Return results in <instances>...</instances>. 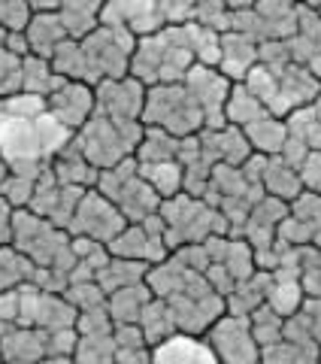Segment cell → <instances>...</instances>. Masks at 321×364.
<instances>
[{"mask_svg":"<svg viewBox=\"0 0 321 364\" xmlns=\"http://www.w3.org/2000/svg\"><path fill=\"white\" fill-rule=\"evenodd\" d=\"M203 337L215 349L219 364H258L261 361V343L255 340L249 316L224 313Z\"/></svg>","mask_w":321,"mask_h":364,"instance_id":"6","label":"cell"},{"mask_svg":"<svg viewBox=\"0 0 321 364\" xmlns=\"http://www.w3.org/2000/svg\"><path fill=\"white\" fill-rule=\"evenodd\" d=\"M249 318H251V331H255V340L261 343V349H267L273 343H279V340H285V316H279L270 304L258 306Z\"/></svg>","mask_w":321,"mask_h":364,"instance_id":"27","label":"cell"},{"mask_svg":"<svg viewBox=\"0 0 321 364\" xmlns=\"http://www.w3.org/2000/svg\"><path fill=\"white\" fill-rule=\"evenodd\" d=\"M315 246H321V237H318V240H315Z\"/></svg>","mask_w":321,"mask_h":364,"instance_id":"42","label":"cell"},{"mask_svg":"<svg viewBox=\"0 0 321 364\" xmlns=\"http://www.w3.org/2000/svg\"><path fill=\"white\" fill-rule=\"evenodd\" d=\"M73 136L76 131L55 116L45 97L28 91L0 97V158L13 173L40 179Z\"/></svg>","mask_w":321,"mask_h":364,"instance_id":"1","label":"cell"},{"mask_svg":"<svg viewBox=\"0 0 321 364\" xmlns=\"http://www.w3.org/2000/svg\"><path fill=\"white\" fill-rule=\"evenodd\" d=\"M152 298H155V291L148 289V282H136V286L112 291L107 298V310H109V316H112V322L116 325H131V322H140L146 304Z\"/></svg>","mask_w":321,"mask_h":364,"instance_id":"17","label":"cell"},{"mask_svg":"<svg viewBox=\"0 0 321 364\" xmlns=\"http://www.w3.org/2000/svg\"><path fill=\"white\" fill-rule=\"evenodd\" d=\"M45 100H49V109L70 131H79L97 112V91H94V85L73 82V79H67V82L58 91H52Z\"/></svg>","mask_w":321,"mask_h":364,"instance_id":"9","label":"cell"},{"mask_svg":"<svg viewBox=\"0 0 321 364\" xmlns=\"http://www.w3.org/2000/svg\"><path fill=\"white\" fill-rule=\"evenodd\" d=\"M112 337H116L119 349H143V346H148V343H146L143 328H140V322L116 325V328H112Z\"/></svg>","mask_w":321,"mask_h":364,"instance_id":"33","label":"cell"},{"mask_svg":"<svg viewBox=\"0 0 321 364\" xmlns=\"http://www.w3.org/2000/svg\"><path fill=\"white\" fill-rule=\"evenodd\" d=\"M303 301H306V294H303L300 279H276V277H273L267 304H270L279 316H285V318L294 316V313L303 306Z\"/></svg>","mask_w":321,"mask_h":364,"instance_id":"26","label":"cell"},{"mask_svg":"<svg viewBox=\"0 0 321 364\" xmlns=\"http://www.w3.org/2000/svg\"><path fill=\"white\" fill-rule=\"evenodd\" d=\"M94 188L116 203L131 225L146 222L148 215H155L160 210V203H164L158 191L143 179L136 158H124L121 164L100 170Z\"/></svg>","mask_w":321,"mask_h":364,"instance_id":"4","label":"cell"},{"mask_svg":"<svg viewBox=\"0 0 321 364\" xmlns=\"http://www.w3.org/2000/svg\"><path fill=\"white\" fill-rule=\"evenodd\" d=\"M64 298L70 301L79 313H85V310H94V306L107 304V291L100 289L97 279H91V282H70L67 291H64Z\"/></svg>","mask_w":321,"mask_h":364,"instance_id":"29","label":"cell"},{"mask_svg":"<svg viewBox=\"0 0 321 364\" xmlns=\"http://www.w3.org/2000/svg\"><path fill=\"white\" fill-rule=\"evenodd\" d=\"M258 364H276V361H270V358H261Z\"/></svg>","mask_w":321,"mask_h":364,"instance_id":"41","label":"cell"},{"mask_svg":"<svg viewBox=\"0 0 321 364\" xmlns=\"http://www.w3.org/2000/svg\"><path fill=\"white\" fill-rule=\"evenodd\" d=\"M297 313H300V318L306 322V328L315 334V340L321 343V298H306L303 306H300Z\"/></svg>","mask_w":321,"mask_h":364,"instance_id":"35","label":"cell"},{"mask_svg":"<svg viewBox=\"0 0 321 364\" xmlns=\"http://www.w3.org/2000/svg\"><path fill=\"white\" fill-rule=\"evenodd\" d=\"M18 310H21L18 289L0 291V318H4V322H9V325H18Z\"/></svg>","mask_w":321,"mask_h":364,"instance_id":"36","label":"cell"},{"mask_svg":"<svg viewBox=\"0 0 321 364\" xmlns=\"http://www.w3.org/2000/svg\"><path fill=\"white\" fill-rule=\"evenodd\" d=\"M148 267L152 264H146V261H131V258H116L112 255L107 264L97 270V282H100V289L107 291V298H109L112 291H121L128 286H136V282H146Z\"/></svg>","mask_w":321,"mask_h":364,"instance_id":"18","label":"cell"},{"mask_svg":"<svg viewBox=\"0 0 321 364\" xmlns=\"http://www.w3.org/2000/svg\"><path fill=\"white\" fill-rule=\"evenodd\" d=\"M273 286V273L270 270H258L249 279L236 282V289L227 294V313L234 316H251L258 306L267 304V294Z\"/></svg>","mask_w":321,"mask_h":364,"instance_id":"15","label":"cell"},{"mask_svg":"<svg viewBox=\"0 0 321 364\" xmlns=\"http://www.w3.org/2000/svg\"><path fill=\"white\" fill-rule=\"evenodd\" d=\"M146 124L143 122H128V119H109L94 112L82 128L76 131L73 143L97 170L116 167L124 158H134L143 143Z\"/></svg>","mask_w":321,"mask_h":364,"instance_id":"2","label":"cell"},{"mask_svg":"<svg viewBox=\"0 0 321 364\" xmlns=\"http://www.w3.org/2000/svg\"><path fill=\"white\" fill-rule=\"evenodd\" d=\"M9 328H13V325H9V322H4V318H0V343H4V337L9 334Z\"/></svg>","mask_w":321,"mask_h":364,"instance_id":"40","label":"cell"},{"mask_svg":"<svg viewBox=\"0 0 321 364\" xmlns=\"http://www.w3.org/2000/svg\"><path fill=\"white\" fill-rule=\"evenodd\" d=\"M0 355L6 364H33L49 355V334L43 328L13 325L4 337V343H0Z\"/></svg>","mask_w":321,"mask_h":364,"instance_id":"12","label":"cell"},{"mask_svg":"<svg viewBox=\"0 0 321 364\" xmlns=\"http://www.w3.org/2000/svg\"><path fill=\"white\" fill-rule=\"evenodd\" d=\"M33 364H73V358H61V355H45V358L33 361Z\"/></svg>","mask_w":321,"mask_h":364,"instance_id":"39","label":"cell"},{"mask_svg":"<svg viewBox=\"0 0 321 364\" xmlns=\"http://www.w3.org/2000/svg\"><path fill=\"white\" fill-rule=\"evenodd\" d=\"M140 328H143L148 346L164 343L167 337H173L179 331L176 318H173V310H170V304L164 298H152V301L146 304V310L140 316Z\"/></svg>","mask_w":321,"mask_h":364,"instance_id":"21","label":"cell"},{"mask_svg":"<svg viewBox=\"0 0 321 364\" xmlns=\"http://www.w3.org/2000/svg\"><path fill=\"white\" fill-rule=\"evenodd\" d=\"M140 173L143 179L152 186L160 200L167 198H176L185 191V167L182 161H160V164H140Z\"/></svg>","mask_w":321,"mask_h":364,"instance_id":"23","label":"cell"},{"mask_svg":"<svg viewBox=\"0 0 321 364\" xmlns=\"http://www.w3.org/2000/svg\"><path fill=\"white\" fill-rule=\"evenodd\" d=\"M143 124L164 128L167 134L185 140V136H194L206 128V116L185 82H160V85H148Z\"/></svg>","mask_w":321,"mask_h":364,"instance_id":"3","label":"cell"},{"mask_svg":"<svg viewBox=\"0 0 321 364\" xmlns=\"http://www.w3.org/2000/svg\"><path fill=\"white\" fill-rule=\"evenodd\" d=\"M33 191H37V179L31 176H18L9 170V176L0 182V195H4L16 210H28L33 200Z\"/></svg>","mask_w":321,"mask_h":364,"instance_id":"28","label":"cell"},{"mask_svg":"<svg viewBox=\"0 0 321 364\" xmlns=\"http://www.w3.org/2000/svg\"><path fill=\"white\" fill-rule=\"evenodd\" d=\"M300 179H303V188L318 191V195H321V149L309 152V158L300 167Z\"/></svg>","mask_w":321,"mask_h":364,"instance_id":"34","label":"cell"},{"mask_svg":"<svg viewBox=\"0 0 321 364\" xmlns=\"http://www.w3.org/2000/svg\"><path fill=\"white\" fill-rule=\"evenodd\" d=\"M49 334V355L73 358V352L79 346V331L76 328H58V331H45Z\"/></svg>","mask_w":321,"mask_h":364,"instance_id":"32","label":"cell"},{"mask_svg":"<svg viewBox=\"0 0 321 364\" xmlns=\"http://www.w3.org/2000/svg\"><path fill=\"white\" fill-rule=\"evenodd\" d=\"M246 136H249V143H251V149H255L258 155H282L285 149V143H288V122L279 119V116H263L258 122H251L246 124Z\"/></svg>","mask_w":321,"mask_h":364,"instance_id":"16","label":"cell"},{"mask_svg":"<svg viewBox=\"0 0 321 364\" xmlns=\"http://www.w3.org/2000/svg\"><path fill=\"white\" fill-rule=\"evenodd\" d=\"M64 82H67V79L52 70V61L49 58L28 55V58L21 61V91H28V95L49 97L52 91H58Z\"/></svg>","mask_w":321,"mask_h":364,"instance_id":"19","label":"cell"},{"mask_svg":"<svg viewBox=\"0 0 321 364\" xmlns=\"http://www.w3.org/2000/svg\"><path fill=\"white\" fill-rule=\"evenodd\" d=\"M33 18V6L28 0H4L0 4V28L6 33H25Z\"/></svg>","mask_w":321,"mask_h":364,"instance_id":"31","label":"cell"},{"mask_svg":"<svg viewBox=\"0 0 321 364\" xmlns=\"http://www.w3.org/2000/svg\"><path fill=\"white\" fill-rule=\"evenodd\" d=\"M263 116H273V112L263 107V100L251 95L246 82H234L231 97H227V104H224V119H227V124L246 128V124L258 122V119H263Z\"/></svg>","mask_w":321,"mask_h":364,"instance_id":"20","label":"cell"},{"mask_svg":"<svg viewBox=\"0 0 321 364\" xmlns=\"http://www.w3.org/2000/svg\"><path fill=\"white\" fill-rule=\"evenodd\" d=\"M179 146L182 140L173 134H167L164 128H148L143 134V143L136 149V161L140 164H160V161H179Z\"/></svg>","mask_w":321,"mask_h":364,"instance_id":"22","label":"cell"},{"mask_svg":"<svg viewBox=\"0 0 321 364\" xmlns=\"http://www.w3.org/2000/svg\"><path fill=\"white\" fill-rule=\"evenodd\" d=\"M128 225L131 222L124 219V213L107 195H100L97 188H88L67 231H70V237H91V240L109 246Z\"/></svg>","mask_w":321,"mask_h":364,"instance_id":"5","label":"cell"},{"mask_svg":"<svg viewBox=\"0 0 321 364\" xmlns=\"http://www.w3.org/2000/svg\"><path fill=\"white\" fill-rule=\"evenodd\" d=\"M291 215L294 219H300L303 225H309L312 231L321 237V195L318 191H309V188H303L300 195H297L291 203Z\"/></svg>","mask_w":321,"mask_h":364,"instance_id":"30","label":"cell"},{"mask_svg":"<svg viewBox=\"0 0 321 364\" xmlns=\"http://www.w3.org/2000/svg\"><path fill=\"white\" fill-rule=\"evenodd\" d=\"M76 318H79V310L64 298V294H52V291H45V294H43L40 316H37V328H43V331H58V328H76Z\"/></svg>","mask_w":321,"mask_h":364,"instance_id":"25","label":"cell"},{"mask_svg":"<svg viewBox=\"0 0 321 364\" xmlns=\"http://www.w3.org/2000/svg\"><path fill=\"white\" fill-rule=\"evenodd\" d=\"M97 91V112L109 119H128V122H143L146 109V95L148 85L140 82L136 76H121V79H103Z\"/></svg>","mask_w":321,"mask_h":364,"instance_id":"8","label":"cell"},{"mask_svg":"<svg viewBox=\"0 0 321 364\" xmlns=\"http://www.w3.org/2000/svg\"><path fill=\"white\" fill-rule=\"evenodd\" d=\"M25 37H28V46H31V55L52 58L55 49H58L64 40H70V33H67V28H64L61 13H33Z\"/></svg>","mask_w":321,"mask_h":364,"instance_id":"13","label":"cell"},{"mask_svg":"<svg viewBox=\"0 0 321 364\" xmlns=\"http://www.w3.org/2000/svg\"><path fill=\"white\" fill-rule=\"evenodd\" d=\"M261 186L270 198H279L285 203H291L303 191V179H300V170L291 167L282 155H273V158H267V164H263Z\"/></svg>","mask_w":321,"mask_h":364,"instance_id":"14","label":"cell"},{"mask_svg":"<svg viewBox=\"0 0 321 364\" xmlns=\"http://www.w3.org/2000/svg\"><path fill=\"white\" fill-rule=\"evenodd\" d=\"M13 219H16V207L0 195V246H13Z\"/></svg>","mask_w":321,"mask_h":364,"instance_id":"37","label":"cell"},{"mask_svg":"<svg viewBox=\"0 0 321 364\" xmlns=\"http://www.w3.org/2000/svg\"><path fill=\"white\" fill-rule=\"evenodd\" d=\"M185 85L206 116V128H224L227 119H224V104L231 97V88H234V79H227L219 67H210V64H194L191 73L185 76Z\"/></svg>","mask_w":321,"mask_h":364,"instance_id":"7","label":"cell"},{"mask_svg":"<svg viewBox=\"0 0 321 364\" xmlns=\"http://www.w3.org/2000/svg\"><path fill=\"white\" fill-rule=\"evenodd\" d=\"M152 364H219V355L206 337L176 331L164 343L152 346Z\"/></svg>","mask_w":321,"mask_h":364,"instance_id":"10","label":"cell"},{"mask_svg":"<svg viewBox=\"0 0 321 364\" xmlns=\"http://www.w3.org/2000/svg\"><path fill=\"white\" fill-rule=\"evenodd\" d=\"M116 364H152V346H143V349H119Z\"/></svg>","mask_w":321,"mask_h":364,"instance_id":"38","label":"cell"},{"mask_svg":"<svg viewBox=\"0 0 321 364\" xmlns=\"http://www.w3.org/2000/svg\"><path fill=\"white\" fill-rule=\"evenodd\" d=\"M258 40L249 37V33L239 31H227L222 33V64L219 70L234 79V82H243V79L251 73V67L258 64Z\"/></svg>","mask_w":321,"mask_h":364,"instance_id":"11","label":"cell"},{"mask_svg":"<svg viewBox=\"0 0 321 364\" xmlns=\"http://www.w3.org/2000/svg\"><path fill=\"white\" fill-rule=\"evenodd\" d=\"M119 343L112 331L107 334H79V346L73 352V364H116Z\"/></svg>","mask_w":321,"mask_h":364,"instance_id":"24","label":"cell"}]
</instances>
